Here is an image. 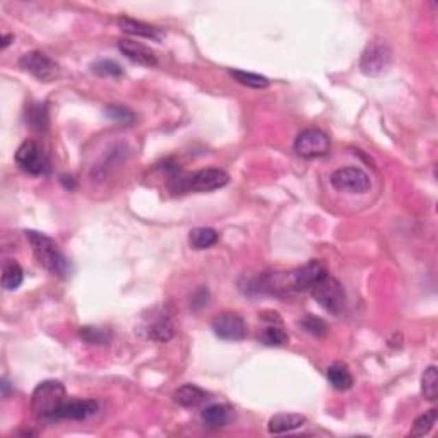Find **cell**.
<instances>
[{"label":"cell","mask_w":438,"mask_h":438,"mask_svg":"<svg viewBox=\"0 0 438 438\" xmlns=\"http://www.w3.org/2000/svg\"><path fill=\"white\" fill-rule=\"evenodd\" d=\"M26 238L33 248L34 257L50 274L57 276V278H67L71 274V262L50 236L40 231L29 230L26 231Z\"/></svg>","instance_id":"1"},{"label":"cell","mask_w":438,"mask_h":438,"mask_svg":"<svg viewBox=\"0 0 438 438\" xmlns=\"http://www.w3.org/2000/svg\"><path fill=\"white\" fill-rule=\"evenodd\" d=\"M65 387L57 380H45L31 396V409L40 422L53 423L58 409L67 401Z\"/></svg>","instance_id":"2"},{"label":"cell","mask_w":438,"mask_h":438,"mask_svg":"<svg viewBox=\"0 0 438 438\" xmlns=\"http://www.w3.org/2000/svg\"><path fill=\"white\" fill-rule=\"evenodd\" d=\"M312 296L326 312L332 313V315H339L346 306V293H344L343 284L337 279L330 278L329 274L313 286Z\"/></svg>","instance_id":"3"},{"label":"cell","mask_w":438,"mask_h":438,"mask_svg":"<svg viewBox=\"0 0 438 438\" xmlns=\"http://www.w3.org/2000/svg\"><path fill=\"white\" fill-rule=\"evenodd\" d=\"M392 62V51L384 41H372L363 50L360 58V69L368 77H377L387 72Z\"/></svg>","instance_id":"4"},{"label":"cell","mask_w":438,"mask_h":438,"mask_svg":"<svg viewBox=\"0 0 438 438\" xmlns=\"http://www.w3.org/2000/svg\"><path fill=\"white\" fill-rule=\"evenodd\" d=\"M16 163L23 171L29 175H45L50 170V160L43 147L34 141H26L16 151Z\"/></svg>","instance_id":"5"},{"label":"cell","mask_w":438,"mask_h":438,"mask_svg":"<svg viewBox=\"0 0 438 438\" xmlns=\"http://www.w3.org/2000/svg\"><path fill=\"white\" fill-rule=\"evenodd\" d=\"M21 69H24L26 72H29L31 75L38 79L41 82H51L55 79H58L60 75V67H58L57 62L51 57H48L45 51L33 50L24 53L19 58Z\"/></svg>","instance_id":"6"},{"label":"cell","mask_w":438,"mask_h":438,"mask_svg":"<svg viewBox=\"0 0 438 438\" xmlns=\"http://www.w3.org/2000/svg\"><path fill=\"white\" fill-rule=\"evenodd\" d=\"M295 151L305 160H315L329 154L330 141L327 134L320 129H305L296 137Z\"/></svg>","instance_id":"7"},{"label":"cell","mask_w":438,"mask_h":438,"mask_svg":"<svg viewBox=\"0 0 438 438\" xmlns=\"http://www.w3.org/2000/svg\"><path fill=\"white\" fill-rule=\"evenodd\" d=\"M330 184L339 192L348 194H365L370 188V177L363 170L354 167L339 168L330 175Z\"/></svg>","instance_id":"8"},{"label":"cell","mask_w":438,"mask_h":438,"mask_svg":"<svg viewBox=\"0 0 438 438\" xmlns=\"http://www.w3.org/2000/svg\"><path fill=\"white\" fill-rule=\"evenodd\" d=\"M212 330L219 339L241 341L247 336V324L238 313L224 312L212 320Z\"/></svg>","instance_id":"9"},{"label":"cell","mask_w":438,"mask_h":438,"mask_svg":"<svg viewBox=\"0 0 438 438\" xmlns=\"http://www.w3.org/2000/svg\"><path fill=\"white\" fill-rule=\"evenodd\" d=\"M326 276V267L319 260H310L303 267L289 272V282H291V289L295 291H306V289H312Z\"/></svg>","instance_id":"10"},{"label":"cell","mask_w":438,"mask_h":438,"mask_svg":"<svg viewBox=\"0 0 438 438\" xmlns=\"http://www.w3.org/2000/svg\"><path fill=\"white\" fill-rule=\"evenodd\" d=\"M228 182H230V177L226 171L219 170V168H206L188 178L187 187L194 192H212L223 188Z\"/></svg>","instance_id":"11"},{"label":"cell","mask_w":438,"mask_h":438,"mask_svg":"<svg viewBox=\"0 0 438 438\" xmlns=\"http://www.w3.org/2000/svg\"><path fill=\"white\" fill-rule=\"evenodd\" d=\"M96 411H98V402L93 399H71V401H65L64 406L58 409L55 422H62V419L82 422L96 415Z\"/></svg>","instance_id":"12"},{"label":"cell","mask_w":438,"mask_h":438,"mask_svg":"<svg viewBox=\"0 0 438 438\" xmlns=\"http://www.w3.org/2000/svg\"><path fill=\"white\" fill-rule=\"evenodd\" d=\"M119 50L125 55L129 60L136 62V64L144 65V67H154L158 64V58L154 55V51L151 48H147L146 45L139 43V41L129 40V38H123L119 40Z\"/></svg>","instance_id":"13"},{"label":"cell","mask_w":438,"mask_h":438,"mask_svg":"<svg viewBox=\"0 0 438 438\" xmlns=\"http://www.w3.org/2000/svg\"><path fill=\"white\" fill-rule=\"evenodd\" d=\"M119 26L123 33L130 34V36H137V38H147V40H153L161 43L163 40V31H160L158 27L151 26V24L143 23V21H136L130 19V17H120L119 19Z\"/></svg>","instance_id":"14"},{"label":"cell","mask_w":438,"mask_h":438,"mask_svg":"<svg viewBox=\"0 0 438 438\" xmlns=\"http://www.w3.org/2000/svg\"><path fill=\"white\" fill-rule=\"evenodd\" d=\"M306 423V418L303 415H296V413H281L269 419V433L272 435H281V433L293 432L298 430Z\"/></svg>","instance_id":"15"},{"label":"cell","mask_w":438,"mask_h":438,"mask_svg":"<svg viewBox=\"0 0 438 438\" xmlns=\"http://www.w3.org/2000/svg\"><path fill=\"white\" fill-rule=\"evenodd\" d=\"M269 320H271V324L262 330V334H258V341L265 346H284L289 337L282 329L278 313H274V317H271Z\"/></svg>","instance_id":"16"},{"label":"cell","mask_w":438,"mask_h":438,"mask_svg":"<svg viewBox=\"0 0 438 438\" xmlns=\"http://www.w3.org/2000/svg\"><path fill=\"white\" fill-rule=\"evenodd\" d=\"M173 399L178 406H182V408H197L199 404H202V402L208 399V396H206V392L202 391V389H199L197 385L188 384L177 389L173 394Z\"/></svg>","instance_id":"17"},{"label":"cell","mask_w":438,"mask_h":438,"mask_svg":"<svg viewBox=\"0 0 438 438\" xmlns=\"http://www.w3.org/2000/svg\"><path fill=\"white\" fill-rule=\"evenodd\" d=\"M175 336V326L168 317H160L154 319L153 322L147 326V337L156 343H168L171 337Z\"/></svg>","instance_id":"18"},{"label":"cell","mask_w":438,"mask_h":438,"mask_svg":"<svg viewBox=\"0 0 438 438\" xmlns=\"http://www.w3.org/2000/svg\"><path fill=\"white\" fill-rule=\"evenodd\" d=\"M327 380L337 391H348L353 387V375L343 363H334L327 368Z\"/></svg>","instance_id":"19"},{"label":"cell","mask_w":438,"mask_h":438,"mask_svg":"<svg viewBox=\"0 0 438 438\" xmlns=\"http://www.w3.org/2000/svg\"><path fill=\"white\" fill-rule=\"evenodd\" d=\"M218 231L212 230V228H195L188 234V241L195 250H204V248L212 247V245L218 243Z\"/></svg>","instance_id":"20"},{"label":"cell","mask_w":438,"mask_h":438,"mask_svg":"<svg viewBox=\"0 0 438 438\" xmlns=\"http://www.w3.org/2000/svg\"><path fill=\"white\" fill-rule=\"evenodd\" d=\"M202 419L209 428H221L230 422V409L223 404H211L202 411Z\"/></svg>","instance_id":"21"},{"label":"cell","mask_w":438,"mask_h":438,"mask_svg":"<svg viewBox=\"0 0 438 438\" xmlns=\"http://www.w3.org/2000/svg\"><path fill=\"white\" fill-rule=\"evenodd\" d=\"M23 269L17 262L14 260H7L3 264V271H2V286L7 291H14V289L19 288L23 284Z\"/></svg>","instance_id":"22"},{"label":"cell","mask_w":438,"mask_h":438,"mask_svg":"<svg viewBox=\"0 0 438 438\" xmlns=\"http://www.w3.org/2000/svg\"><path fill=\"white\" fill-rule=\"evenodd\" d=\"M231 77L236 79V82H240L241 86H247V88L254 89H264L269 86V79L264 75L254 74V72L247 71H236V69H231L230 71Z\"/></svg>","instance_id":"23"},{"label":"cell","mask_w":438,"mask_h":438,"mask_svg":"<svg viewBox=\"0 0 438 438\" xmlns=\"http://www.w3.org/2000/svg\"><path fill=\"white\" fill-rule=\"evenodd\" d=\"M437 416H438L437 409H430V411L425 413V415L418 416V418L415 419V423H413V428L411 432H409V435L411 437L428 435V433L432 432L433 426H435Z\"/></svg>","instance_id":"24"},{"label":"cell","mask_w":438,"mask_h":438,"mask_svg":"<svg viewBox=\"0 0 438 438\" xmlns=\"http://www.w3.org/2000/svg\"><path fill=\"white\" fill-rule=\"evenodd\" d=\"M422 392L428 401H435L438 396V375L437 367H428L422 377Z\"/></svg>","instance_id":"25"},{"label":"cell","mask_w":438,"mask_h":438,"mask_svg":"<svg viewBox=\"0 0 438 438\" xmlns=\"http://www.w3.org/2000/svg\"><path fill=\"white\" fill-rule=\"evenodd\" d=\"M27 122L33 129L36 130H47L48 127V112L47 106L41 105V103H34L33 106H29L27 110Z\"/></svg>","instance_id":"26"},{"label":"cell","mask_w":438,"mask_h":438,"mask_svg":"<svg viewBox=\"0 0 438 438\" xmlns=\"http://www.w3.org/2000/svg\"><path fill=\"white\" fill-rule=\"evenodd\" d=\"M105 115L112 119L113 122L122 123V125H132L136 122V115L129 108H123V106H108L105 110Z\"/></svg>","instance_id":"27"},{"label":"cell","mask_w":438,"mask_h":438,"mask_svg":"<svg viewBox=\"0 0 438 438\" xmlns=\"http://www.w3.org/2000/svg\"><path fill=\"white\" fill-rule=\"evenodd\" d=\"M91 71L105 77H119L123 74V69L113 60H98L91 65Z\"/></svg>","instance_id":"28"},{"label":"cell","mask_w":438,"mask_h":438,"mask_svg":"<svg viewBox=\"0 0 438 438\" xmlns=\"http://www.w3.org/2000/svg\"><path fill=\"white\" fill-rule=\"evenodd\" d=\"M79 336L89 344H105L108 341V334L105 330H101L99 327H91V326H86L81 327L79 330Z\"/></svg>","instance_id":"29"},{"label":"cell","mask_w":438,"mask_h":438,"mask_svg":"<svg viewBox=\"0 0 438 438\" xmlns=\"http://www.w3.org/2000/svg\"><path fill=\"white\" fill-rule=\"evenodd\" d=\"M302 326L305 327L306 332H310L312 336H317V337H322L329 332L327 324L324 322L322 319H317V317H306V319L302 322Z\"/></svg>","instance_id":"30"},{"label":"cell","mask_w":438,"mask_h":438,"mask_svg":"<svg viewBox=\"0 0 438 438\" xmlns=\"http://www.w3.org/2000/svg\"><path fill=\"white\" fill-rule=\"evenodd\" d=\"M208 298H209V295H208V289H199L197 293H195L194 295V302H192V306H194V308H201V306H204V305H208Z\"/></svg>","instance_id":"31"},{"label":"cell","mask_w":438,"mask_h":438,"mask_svg":"<svg viewBox=\"0 0 438 438\" xmlns=\"http://www.w3.org/2000/svg\"><path fill=\"white\" fill-rule=\"evenodd\" d=\"M12 40H14V34H5V36L2 38V48H5Z\"/></svg>","instance_id":"32"}]
</instances>
